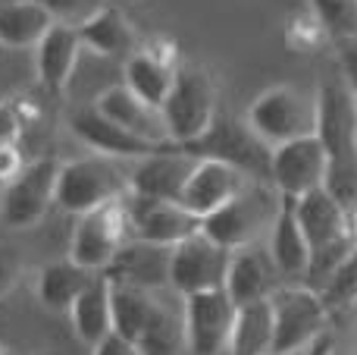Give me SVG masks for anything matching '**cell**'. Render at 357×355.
<instances>
[{
	"label": "cell",
	"mask_w": 357,
	"mask_h": 355,
	"mask_svg": "<svg viewBox=\"0 0 357 355\" xmlns=\"http://www.w3.org/2000/svg\"><path fill=\"white\" fill-rule=\"evenodd\" d=\"M310 16L320 22L329 41L357 35V0H310Z\"/></svg>",
	"instance_id": "obj_28"
},
{
	"label": "cell",
	"mask_w": 357,
	"mask_h": 355,
	"mask_svg": "<svg viewBox=\"0 0 357 355\" xmlns=\"http://www.w3.org/2000/svg\"><path fill=\"white\" fill-rule=\"evenodd\" d=\"M226 352L229 355H270L273 352V305H270V299L235 305Z\"/></svg>",
	"instance_id": "obj_24"
},
{
	"label": "cell",
	"mask_w": 357,
	"mask_h": 355,
	"mask_svg": "<svg viewBox=\"0 0 357 355\" xmlns=\"http://www.w3.org/2000/svg\"><path fill=\"white\" fill-rule=\"evenodd\" d=\"M317 293H320L326 312H339V308H348L351 302H357V249L335 268V274Z\"/></svg>",
	"instance_id": "obj_29"
},
{
	"label": "cell",
	"mask_w": 357,
	"mask_h": 355,
	"mask_svg": "<svg viewBox=\"0 0 357 355\" xmlns=\"http://www.w3.org/2000/svg\"><path fill=\"white\" fill-rule=\"evenodd\" d=\"M135 349L138 355H176L182 349V314H173V308L160 302L154 318L135 340Z\"/></svg>",
	"instance_id": "obj_27"
},
{
	"label": "cell",
	"mask_w": 357,
	"mask_h": 355,
	"mask_svg": "<svg viewBox=\"0 0 357 355\" xmlns=\"http://www.w3.org/2000/svg\"><path fill=\"white\" fill-rule=\"evenodd\" d=\"M354 151H357V136H354Z\"/></svg>",
	"instance_id": "obj_38"
},
{
	"label": "cell",
	"mask_w": 357,
	"mask_h": 355,
	"mask_svg": "<svg viewBox=\"0 0 357 355\" xmlns=\"http://www.w3.org/2000/svg\"><path fill=\"white\" fill-rule=\"evenodd\" d=\"M104 277L157 293V289L169 287V245L126 239L119 245V252L113 255L110 268L104 270Z\"/></svg>",
	"instance_id": "obj_19"
},
{
	"label": "cell",
	"mask_w": 357,
	"mask_h": 355,
	"mask_svg": "<svg viewBox=\"0 0 357 355\" xmlns=\"http://www.w3.org/2000/svg\"><path fill=\"white\" fill-rule=\"evenodd\" d=\"M235 318V302L226 289L182 296V346L191 355H222Z\"/></svg>",
	"instance_id": "obj_9"
},
{
	"label": "cell",
	"mask_w": 357,
	"mask_h": 355,
	"mask_svg": "<svg viewBox=\"0 0 357 355\" xmlns=\"http://www.w3.org/2000/svg\"><path fill=\"white\" fill-rule=\"evenodd\" d=\"M270 305H273V352H304L317 337H323L329 312L314 287H307V283H282L270 296Z\"/></svg>",
	"instance_id": "obj_5"
},
{
	"label": "cell",
	"mask_w": 357,
	"mask_h": 355,
	"mask_svg": "<svg viewBox=\"0 0 357 355\" xmlns=\"http://www.w3.org/2000/svg\"><path fill=\"white\" fill-rule=\"evenodd\" d=\"M0 355H13V352H10V349H6V346H3V343H0Z\"/></svg>",
	"instance_id": "obj_36"
},
{
	"label": "cell",
	"mask_w": 357,
	"mask_h": 355,
	"mask_svg": "<svg viewBox=\"0 0 357 355\" xmlns=\"http://www.w3.org/2000/svg\"><path fill=\"white\" fill-rule=\"evenodd\" d=\"M182 151H188L191 157H213L222 161L229 167L241 170L248 180L257 182H270V145H264L245 119H232V117H220L216 113L210 129L201 138L182 145Z\"/></svg>",
	"instance_id": "obj_6"
},
{
	"label": "cell",
	"mask_w": 357,
	"mask_h": 355,
	"mask_svg": "<svg viewBox=\"0 0 357 355\" xmlns=\"http://www.w3.org/2000/svg\"><path fill=\"white\" fill-rule=\"evenodd\" d=\"M56 170H60V161H54V157H38V161L22 164V170L3 186V198H0L3 226L29 230L50 211L56 189Z\"/></svg>",
	"instance_id": "obj_8"
},
{
	"label": "cell",
	"mask_w": 357,
	"mask_h": 355,
	"mask_svg": "<svg viewBox=\"0 0 357 355\" xmlns=\"http://www.w3.org/2000/svg\"><path fill=\"white\" fill-rule=\"evenodd\" d=\"M266 252H270L282 283H304L310 249L295 217V198H289V195H279L276 217H273L270 233H266Z\"/></svg>",
	"instance_id": "obj_17"
},
{
	"label": "cell",
	"mask_w": 357,
	"mask_h": 355,
	"mask_svg": "<svg viewBox=\"0 0 357 355\" xmlns=\"http://www.w3.org/2000/svg\"><path fill=\"white\" fill-rule=\"evenodd\" d=\"M54 19L31 0H3L0 3V48L29 50L47 35Z\"/></svg>",
	"instance_id": "obj_26"
},
{
	"label": "cell",
	"mask_w": 357,
	"mask_h": 355,
	"mask_svg": "<svg viewBox=\"0 0 357 355\" xmlns=\"http://www.w3.org/2000/svg\"><path fill=\"white\" fill-rule=\"evenodd\" d=\"M245 123L260 142L276 148V145L291 142V138L314 136L317 107H314V98H307L298 88L273 85L251 101V107L245 113Z\"/></svg>",
	"instance_id": "obj_4"
},
{
	"label": "cell",
	"mask_w": 357,
	"mask_h": 355,
	"mask_svg": "<svg viewBox=\"0 0 357 355\" xmlns=\"http://www.w3.org/2000/svg\"><path fill=\"white\" fill-rule=\"evenodd\" d=\"M229 255L232 252L210 242L201 230L195 236L182 239L169 249V287L178 296L204 293V289H220L226 280Z\"/></svg>",
	"instance_id": "obj_11"
},
{
	"label": "cell",
	"mask_w": 357,
	"mask_h": 355,
	"mask_svg": "<svg viewBox=\"0 0 357 355\" xmlns=\"http://www.w3.org/2000/svg\"><path fill=\"white\" fill-rule=\"evenodd\" d=\"M22 136V117L13 104H0V145L6 142H19Z\"/></svg>",
	"instance_id": "obj_33"
},
{
	"label": "cell",
	"mask_w": 357,
	"mask_h": 355,
	"mask_svg": "<svg viewBox=\"0 0 357 355\" xmlns=\"http://www.w3.org/2000/svg\"><path fill=\"white\" fill-rule=\"evenodd\" d=\"M326 180V151L317 136H301L270 151V186L279 195L301 198Z\"/></svg>",
	"instance_id": "obj_12"
},
{
	"label": "cell",
	"mask_w": 357,
	"mask_h": 355,
	"mask_svg": "<svg viewBox=\"0 0 357 355\" xmlns=\"http://www.w3.org/2000/svg\"><path fill=\"white\" fill-rule=\"evenodd\" d=\"M75 31H79L82 48H88L98 57H119V60H126L135 50V31H132L129 19L116 6H107V3L98 6L91 16L75 25Z\"/></svg>",
	"instance_id": "obj_22"
},
{
	"label": "cell",
	"mask_w": 357,
	"mask_h": 355,
	"mask_svg": "<svg viewBox=\"0 0 357 355\" xmlns=\"http://www.w3.org/2000/svg\"><path fill=\"white\" fill-rule=\"evenodd\" d=\"M270 355H301V352H270Z\"/></svg>",
	"instance_id": "obj_37"
},
{
	"label": "cell",
	"mask_w": 357,
	"mask_h": 355,
	"mask_svg": "<svg viewBox=\"0 0 357 355\" xmlns=\"http://www.w3.org/2000/svg\"><path fill=\"white\" fill-rule=\"evenodd\" d=\"M91 270H85L82 264H75L73 258H63V261H50L41 268L38 274V302H41L47 312H60L66 314L69 305L75 302V296L91 283Z\"/></svg>",
	"instance_id": "obj_25"
},
{
	"label": "cell",
	"mask_w": 357,
	"mask_h": 355,
	"mask_svg": "<svg viewBox=\"0 0 357 355\" xmlns=\"http://www.w3.org/2000/svg\"><path fill=\"white\" fill-rule=\"evenodd\" d=\"M335 54H339V66H342V82L348 85V92L357 98V35L335 41Z\"/></svg>",
	"instance_id": "obj_31"
},
{
	"label": "cell",
	"mask_w": 357,
	"mask_h": 355,
	"mask_svg": "<svg viewBox=\"0 0 357 355\" xmlns=\"http://www.w3.org/2000/svg\"><path fill=\"white\" fill-rule=\"evenodd\" d=\"M123 161L113 157H79V161H63L56 170L54 205L66 214H85L91 208H100L107 201H116L129 189V173L119 167Z\"/></svg>",
	"instance_id": "obj_3"
},
{
	"label": "cell",
	"mask_w": 357,
	"mask_h": 355,
	"mask_svg": "<svg viewBox=\"0 0 357 355\" xmlns=\"http://www.w3.org/2000/svg\"><path fill=\"white\" fill-rule=\"evenodd\" d=\"M22 154H19V142H6V145H0V182H10L13 176L22 170Z\"/></svg>",
	"instance_id": "obj_34"
},
{
	"label": "cell",
	"mask_w": 357,
	"mask_h": 355,
	"mask_svg": "<svg viewBox=\"0 0 357 355\" xmlns=\"http://www.w3.org/2000/svg\"><path fill=\"white\" fill-rule=\"evenodd\" d=\"M47 13L54 22H66V25H79L82 19H88L98 6H104V0H31Z\"/></svg>",
	"instance_id": "obj_30"
},
{
	"label": "cell",
	"mask_w": 357,
	"mask_h": 355,
	"mask_svg": "<svg viewBox=\"0 0 357 355\" xmlns=\"http://www.w3.org/2000/svg\"><path fill=\"white\" fill-rule=\"evenodd\" d=\"M276 208H279L276 189L270 182L251 180L235 198H229L222 208L201 217V233L210 242L222 245L229 252L245 249V245H254L260 236L270 233Z\"/></svg>",
	"instance_id": "obj_1"
},
{
	"label": "cell",
	"mask_w": 357,
	"mask_h": 355,
	"mask_svg": "<svg viewBox=\"0 0 357 355\" xmlns=\"http://www.w3.org/2000/svg\"><path fill=\"white\" fill-rule=\"evenodd\" d=\"M160 117L173 145H188L210 129L216 117V85L210 73L195 63L176 66L173 85L160 104Z\"/></svg>",
	"instance_id": "obj_2"
},
{
	"label": "cell",
	"mask_w": 357,
	"mask_h": 355,
	"mask_svg": "<svg viewBox=\"0 0 357 355\" xmlns=\"http://www.w3.org/2000/svg\"><path fill=\"white\" fill-rule=\"evenodd\" d=\"M82 54V41L75 25L54 22L47 35L35 44V73L47 94H63L75 73V63Z\"/></svg>",
	"instance_id": "obj_20"
},
{
	"label": "cell",
	"mask_w": 357,
	"mask_h": 355,
	"mask_svg": "<svg viewBox=\"0 0 357 355\" xmlns=\"http://www.w3.org/2000/svg\"><path fill=\"white\" fill-rule=\"evenodd\" d=\"M94 110L104 113L107 119H113L116 126H123L126 132L144 138V142L154 145H173L167 136V126H163L160 107H151L148 101H142L138 94H132L129 88L119 82V85H110L94 98Z\"/></svg>",
	"instance_id": "obj_18"
},
{
	"label": "cell",
	"mask_w": 357,
	"mask_h": 355,
	"mask_svg": "<svg viewBox=\"0 0 357 355\" xmlns=\"http://www.w3.org/2000/svg\"><path fill=\"white\" fill-rule=\"evenodd\" d=\"M279 287H282V277H279L266 245L254 242V245H245V249H235L232 255H229L222 289H226V296L235 305L270 299Z\"/></svg>",
	"instance_id": "obj_16"
},
{
	"label": "cell",
	"mask_w": 357,
	"mask_h": 355,
	"mask_svg": "<svg viewBox=\"0 0 357 355\" xmlns=\"http://www.w3.org/2000/svg\"><path fill=\"white\" fill-rule=\"evenodd\" d=\"M126 239H129V230H126L123 198L107 201V205L91 208V211L75 217L69 258L91 274H104Z\"/></svg>",
	"instance_id": "obj_7"
},
{
	"label": "cell",
	"mask_w": 357,
	"mask_h": 355,
	"mask_svg": "<svg viewBox=\"0 0 357 355\" xmlns=\"http://www.w3.org/2000/svg\"><path fill=\"white\" fill-rule=\"evenodd\" d=\"M19 268H22V261H19L16 245L0 242V299L13 289V283H16V277H19Z\"/></svg>",
	"instance_id": "obj_32"
},
{
	"label": "cell",
	"mask_w": 357,
	"mask_h": 355,
	"mask_svg": "<svg viewBox=\"0 0 357 355\" xmlns=\"http://www.w3.org/2000/svg\"><path fill=\"white\" fill-rule=\"evenodd\" d=\"M178 63L169 54L157 48H135L123 60V85L151 107H160L167 98L169 85H173Z\"/></svg>",
	"instance_id": "obj_21"
},
{
	"label": "cell",
	"mask_w": 357,
	"mask_h": 355,
	"mask_svg": "<svg viewBox=\"0 0 357 355\" xmlns=\"http://www.w3.org/2000/svg\"><path fill=\"white\" fill-rule=\"evenodd\" d=\"M191 167H195V157L188 151H182L178 145H169V148L132 164L129 192L154 198V201H176L178 205V195H182Z\"/></svg>",
	"instance_id": "obj_15"
},
{
	"label": "cell",
	"mask_w": 357,
	"mask_h": 355,
	"mask_svg": "<svg viewBox=\"0 0 357 355\" xmlns=\"http://www.w3.org/2000/svg\"><path fill=\"white\" fill-rule=\"evenodd\" d=\"M69 129L75 132V138L82 145L91 148V154L113 157V161H123V164H135L142 157H151L157 151L169 148V145H154V142H144V138L132 136V132H126L113 119H107L104 113H98L94 107H82L79 113H73Z\"/></svg>",
	"instance_id": "obj_13"
},
{
	"label": "cell",
	"mask_w": 357,
	"mask_h": 355,
	"mask_svg": "<svg viewBox=\"0 0 357 355\" xmlns=\"http://www.w3.org/2000/svg\"><path fill=\"white\" fill-rule=\"evenodd\" d=\"M123 214H126L129 239L169 245V249L201 230V217L185 211L182 205L144 198V195H135V192H129V189H126V195H123Z\"/></svg>",
	"instance_id": "obj_10"
},
{
	"label": "cell",
	"mask_w": 357,
	"mask_h": 355,
	"mask_svg": "<svg viewBox=\"0 0 357 355\" xmlns=\"http://www.w3.org/2000/svg\"><path fill=\"white\" fill-rule=\"evenodd\" d=\"M91 355H138V349L129 340L119 337V333H107L100 343L91 346Z\"/></svg>",
	"instance_id": "obj_35"
},
{
	"label": "cell",
	"mask_w": 357,
	"mask_h": 355,
	"mask_svg": "<svg viewBox=\"0 0 357 355\" xmlns=\"http://www.w3.org/2000/svg\"><path fill=\"white\" fill-rule=\"evenodd\" d=\"M69 321H73L75 337L85 346H94L113 333V314H110V280L104 274H94L91 283L75 296L69 305Z\"/></svg>",
	"instance_id": "obj_23"
},
{
	"label": "cell",
	"mask_w": 357,
	"mask_h": 355,
	"mask_svg": "<svg viewBox=\"0 0 357 355\" xmlns=\"http://www.w3.org/2000/svg\"><path fill=\"white\" fill-rule=\"evenodd\" d=\"M248 182L251 180L241 170L229 167V164L213 161V157H195V167H191L188 180H185L178 205L185 211H191L195 217H207L210 211H216L229 198H235Z\"/></svg>",
	"instance_id": "obj_14"
}]
</instances>
